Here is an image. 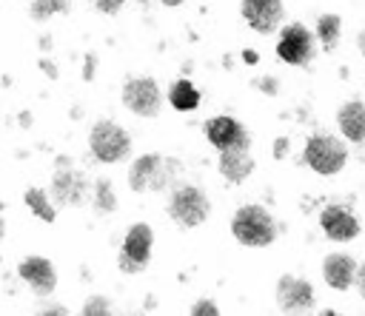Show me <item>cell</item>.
I'll use <instances>...</instances> for the list:
<instances>
[{
	"instance_id": "6da1fadb",
	"label": "cell",
	"mask_w": 365,
	"mask_h": 316,
	"mask_svg": "<svg viewBox=\"0 0 365 316\" xmlns=\"http://www.w3.org/2000/svg\"><path fill=\"white\" fill-rule=\"evenodd\" d=\"M231 233L240 245L265 248L277 239V222L262 205H242L231 219Z\"/></svg>"
},
{
	"instance_id": "7a4b0ae2",
	"label": "cell",
	"mask_w": 365,
	"mask_h": 316,
	"mask_svg": "<svg viewBox=\"0 0 365 316\" xmlns=\"http://www.w3.org/2000/svg\"><path fill=\"white\" fill-rule=\"evenodd\" d=\"M302 159L311 171H317L319 177H334L345 168L348 162V148L342 139H336L334 134H314L305 139L302 148Z\"/></svg>"
},
{
	"instance_id": "f1b7e54d",
	"label": "cell",
	"mask_w": 365,
	"mask_h": 316,
	"mask_svg": "<svg viewBox=\"0 0 365 316\" xmlns=\"http://www.w3.org/2000/svg\"><path fill=\"white\" fill-rule=\"evenodd\" d=\"M165 6H180V3H185V0H163Z\"/></svg>"
},
{
	"instance_id": "f546056e",
	"label": "cell",
	"mask_w": 365,
	"mask_h": 316,
	"mask_svg": "<svg viewBox=\"0 0 365 316\" xmlns=\"http://www.w3.org/2000/svg\"><path fill=\"white\" fill-rule=\"evenodd\" d=\"M0 214H3V202H0ZM0 236H3V219H0Z\"/></svg>"
},
{
	"instance_id": "4316f807",
	"label": "cell",
	"mask_w": 365,
	"mask_h": 316,
	"mask_svg": "<svg viewBox=\"0 0 365 316\" xmlns=\"http://www.w3.org/2000/svg\"><path fill=\"white\" fill-rule=\"evenodd\" d=\"M285 151H288V139H285V137H279V139H277V145H274V154H277V157H285Z\"/></svg>"
},
{
	"instance_id": "7c38bea8",
	"label": "cell",
	"mask_w": 365,
	"mask_h": 316,
	"mask_svg": "<svg viewBox=\"0 0 365 316\" xmlns=\"http://www.w3.org/2000/svg\"><path fill=\"white\" fill-rule=\"evenodd\" d=\"M319 225L331 242H351L359 236V219L342 205H328L319 214Z\"/></svg>"
},
{
	"instance_id": "8992f818",
	"label": "cell",
	"mask_w": 365,
	"mask_h": 316,
	"mask_svg": "<svg viewBox=\"0 0 365 316\" xmlns=\"http://www.w3.org/2000/svg\"><path fill=\"white\" fill-rule=\"evenodd\" d=\"M168 214L177 225L182 228H197L200 222H205L208 216V199L200 188L194 185H180L174 194H171V202H168Z\"/></svg>"
},
{
	"instance_id": "484cf974",
	"label": "cell",
	"mask_w": 365,
	"mask_h": 316,
	"mask_svg": "<svg viewBox=\"0 0 365 316\" xmlns=\"http://www.w3.org/2000/svg\"><path fill=\"white\" fill-rule=\"evenodd\" d=\"M194 313H211V316H214V313H220V310H217L214 302H197V305H194Z\"/></svg>"
},
{
	"instance_id": "277c9868",
	"label": "cell",
	"mask_w": 365,
	"mask_h": 316,
	"mask_svg": "<svg viewBox=\"0 0 365 316\" xmlns=\"http://www.w3.org/2000/svg\"><path fill=\"white\" fill-rule=\"evenodd\" d=\"M88 145H91V154H94L100 162H120V159H125V154H128V148H131V139H128V134H125L117 122L100 120V122H94V128H91Z\"/></svg>"
},
{
	"instance_id": "ba28073f",
	"label": "cell",
	"mask_w": 365,
	"mask_h": 316,
	"mask_svg": "<svg viewBox=\"0 0 365 316\" xmlns=\"http://www.w3.org/2000/svg\"><path fill=\"white\" fill-rule=\"evenodd\" d=\"M123 102L128 111H134L137 117H157L160 114V88L154 80L148 77H134L125 83L123 88Z\"/></svg>"
},
{
	"instance_id": "ac0fdd59",
	"label": "cell",
	"mask_w": 365,
	"mask_h": 316,
	"mask_svg": "<svg viewBox=\"0 0 365 316\" xmlns=\"http://www.w3.org/2000/svg\"><path fill=\"white\" fill-rule=\"evenodd\" d=\"M317 37H319V43H322V48H328V51H334L336 46H339V37H342V17L339 14H319V20H317Z\"/></svg>"
},
{
	"instance_id": "2e32d148",
	"label": "cell",
	"mask_w": 365,
	"mask_h": 316,
	"mask_svg": "<svg viewBox=\"0 0 365 316\" xmlns=\"http://www.w3.org/2000/svg\"><path fill=\"white\" fill-rule=\"evenodd\" d=\"M51 194H54V202L57 205H77V202H83V196H86V179L77 174V171H66V168H60L57 174H54V185H51Z\"/></svg>"
},
{
	"instance_id": "9c48e42d",
	"label": "cell",
	"mask_w": 365,
	"mask_h": 316,
	"mask_svg": "<svg viewBox=\"0 0 365 316\" xmlns=\"http://www.w3.org/2000/svg\"><path fill=\"white\" fill-rule=\"evenodd\" d=\"M242 17L254 31L271 34L285 20V3L282 0H242Z\"/></svg>"
},
{
	"instance_id": "cb8c5ba5",
	"label": "cell",
	"mask_w": 365,
	"mask_h": 316,
	"mask_svg": "<svg viewBox=\"0 0 365 316\" xmlns=\"http://www.w3.org/2000/svg\"><path fill=\"white\" fill-rule=\"evenodd\" d=\"M123 3H125V0H94V6H97L100 11H106V14H117V11L123 9Z\"/></svg>"
},
{
	"instance_id": "83f0119b",
	"label": "cell",
	"mask_w": 365,
	"mask_h": 316,
	"mask_svg": "<svg viewBox=\"0 0 365 316\" xmlns=\"http://www.w3.org/2000/svg\"><path fill=\"white\" fill-rule=\"evenodd\" d=\"M356 48H359V54L365 57V28H362V31L356 34Z\"/></svg>"
},
{
	"instance_id": "9a60e30c",
	"label": "cell",
	"mask_w": 365,
	"mask_h": 316,
	"mask_svg": "<svg viewBox=\"0 0 365 316\" xmlns=\"http://www.w3.org/2000/svg\"><path fill=\"white\" fill-rule=\"evenodd\" d=\"M336 125L345 139L351 142H365V102L362 100H348L336 111Z\"/></svg>"
},
{
	"instance_id": "5bb4252c",
	"label": "cell",
	"mask_w": 365,
	"mask_h": 316,
	"mask_svg": "<svg viewBox=\"0 0 365 316\" xmlns=\"http://www.w3.org/2000/svg\"><path fill=\"white\" fill-rule=\"evenodd\" d=\"M322 279L334 290H348L356 279V262L348 253H328L322 259Z\"/></svg>"
},
{
	"instance_id": "52a82bcc",
	"label": "cell",
	"mask_w": 365,
	"mask_h": 316,
	"mask_svg": "<svg viewBox=\"0 0 365 316\" xmlns=\"http://www.w3.org/2000/svg\"><path fill=\"white\" fill-rule=\"evenodd\" d=\"M151 242H154V233L145 222H137L128 228L125 239H123V251H120V270L125 273H137L148 265V256H151Z\"/></svg>"
},
{
	"instance_id": "e0dca14e",
	"label": "cell",
	"mask_w": 365,
	"mask_h": 316,
	"mask_svg": "<svg viewBox=\"0 0 365 316\" xmlns=\"http://www.w3.org/2000/svg\"><path fill=\"white\" fill-rule=\"evenodd\" d=\"M251 171H254V159H251L248 148L220 151V174H222L228 182L240 185V182H245V179L251 177Z\"/></svg>"
},
{
	"instance_id": "5b68a950",
	"label": "cell",
	"mask_w": 365,
	"mask_h": 316,
	"mask_svg": "<svg viewBox=\"0 0 365 316\" xmlns=\"http://www.w3.org/2000/svg\"><path fill=\"white\" fill-rule=\"evenodd\" d=\"M317 54V43H314V34L299 26V23H291L279 31V40H277V57L288 65H308Z\"/></svg>"
},
{
	"instance_id": "4fadbf2b",
	"label": "cell",
	"mask_w": 365,
	"mask_h": 316,
	"mask_svg": "<svg viewBox=\"0 0 365 316\" xmlns=\"http://www.w3.org/2000/svg\"><path fill=\"white\" fill-rule=\"evenodd\" d=\"M20 276L23 282L34 290V296L46 299L54 293V285H57V276H54V268L46 256H29L20 262Z\"/></svg>"
},
{
	"instance_id": "d4e9b609",
	"label": "cell",
	"mask_w": 365,
	"mask_h": 316,
	"mask_svg": "<svg viewBox=\"0 0 365 316\" xmlns=\"http://www.w3.org/2000/svg\"><path fill=\"white\" fill-rule=\"evenodd\" d=\"M354 285H356L359 296L365 299V262H362V265H356V279H354Z\"/></svg>"
},
{
	"instance_id": "44dd1931",
	"label": "cell",
	"mask_w": 365,
	"mask_h": 316,
	"mask_svg": "<svg viewBox=\"0 0 365 316\" xmlns=\"http://www.w3.org/2000/svg\"><path fill=\"white\" fill-rule=\"evenodd\" d=\"M66 9H68V0H34L31 3V17L34 20H48L51 14L66 11Z\"/></svg>"
},
{
	"instance_id": "8fae6325",
	"label": "cell",
	"mask_w": 365,
	"mask_h": 316,
	"mask_svg": "<svg viewBox=\"0 0 365 316\" xmlns=\"http://www.w3.org/2000/svg\"><path fill=\"white\" fill-rule=\"evenodd\" d=\"M205 137L214 148L231 151V148H248V131L234 117H211L205 122Z\"/></svg>"
},
{
	"instance_id": "7402d4cb",
	"label": "cell",
	"mask_w": 365,
	"mask_h": 316,
	"mask_svg": "<svg viewBox=\"0 0 365 316\" xmlns=\"http://www.w3.org/2000/svg\"><path fill=\"white\" fill-rule=\"evenodd\" d=\"M111 307H108V302L103 299V296H94V299H88L86 302V307H83V313H108Z\"/></svg>"
},
{
	"instance_id": "603a6c76",
	"label": "cell",
	"mask_w": 365,
	"mask_h": 316,
	"mask_svg": "<svg viewBox=\"0 0 365 316\" xmlns=\"http://www.w3.org/2000/svg\"><path fill=\"white\" fill-rule=\"evenodd\" d=\"M97 194H100V211H108V208H114V199L108 196V182H106V179H100V185H97Z\"/></svg>"
},
{
	"instance_id": "30bf717a",
	"label": "cell",
	"mask_w": 365,
	"mask_h": 316,
	"mask_svg": "<svg viewBox=\"0 0 365 316\" xmlns=\"http://www.w3.org/2000/svg\"><path fill=\"white\" fill-rule=\"evenodd\" d=\"M277 305L279 310H288V313H302L314 305V288L311 282L299 279V276H279L277 282Z\"/></svg>"
},
{
	"instance_id": "3957f363",
	"label": "cell",
	"mask_w": 365,
	"mask_h": 316,
	"mask_svg": "<svg viewBox=\"0 0 365 316\" xmlns=\"http://www.w3.org/2000/svg\"><path fill=\"white\" fill-rule=\"evenodd\" d=\"M177 174V162L165 159L160 154H143L128 171V185L131 191H163Z\"/></svg>"
},
{
	"instance_id": "d6986e66",
	"label": "cell",
	"mask_w": 365,
	"mask_h": 316,
	"mask_svg": "<svg viewBox=\"0 0 365 316\" xmlns=\"http://www.w3.org/2000/svg\"><path fill=\"white\" fill-rule=\"evenodd\" d=\"M168 100H171V105L177 111H194L200 105V94L188 80H177L171 85V91H168Z\"/></svg>"
},
{
	"instance_id": "ffe728a7",
	"label": "cell",
	"mask_w": 365,
	"mask_h": 316,
	"mask_svg": "<svg viewBox=\"0 0 365 316\" xmlns=\"http://www.w3.org/2000/svg\"><path fill=\"white\" fill-rule=\"evenodd\" d=\"M26 202H29V208H31L40 219L54 222L57 211H54V208H51V202L46 199V191H43V188H29V191H26Z\"/></svg>"
}]
</instances>
